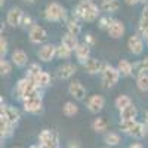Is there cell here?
<instances>
[{
    "label": "cell",
    "instance_id": "4dcf8cb0",
    "mask_svg": "<svg viewBox=\"0 0 148 148\" xmlns=\"http://www.w3.org/2000/svg\"><path fill=\"white\" fill-rule=\"evenodd\" d=\"M136 84H138V89L142 92L148 90V73H141L138 74V79H136Z\"/></svg>",
    "mask_w": 148,
    "mask_h": 148
},
{
    "label": "cell",
    "instance_id": "9a60e30c",
    "mask_svg": "<svg viewBox=\"0 0 148 148\" xmlns=\"http://www.w3.org/2000/svg\"><path fill=\"white\" fill-rule=\"evenodd\" d=\"M125 24L120 19H114V22L111 24V27L108 28V36L111 39H120V37L125 34Z\"/></svg>",
    "mask_w": 148,
    "mask_h": 148
},
{
    "label": "cell",
    "instance_id": "f6af8a7d",
    "mask_svg": "<svg viewBox=\"0 0 148 148\" xmlns=\"http://www.w3.org/2000/svg\"><path fill=\"white\" fill-rule=\"evenodd\" d=\"M30 148H43V147H42L40 144H34V145H31Z\"/></svg>",
    "mask_w": 148,
    "mask_h": 148
},
{
    "label": "cell",
    "instance_id": "d6a6232c",
    "mask_svg": "<svg viewBox=\"0 0 148 148\" xmlns=\"http://www.w3.org/2000/svg\"><path fill=\"white\" fill-rule=\"evenodd\" d=\"M55 135H56V132H53V130H51V129H43V130L39 133V144L47 142L51 138H53Z\"/></svg>",
    "mask_w": 148,
    "mask_h": 148
},
{
    "label": "cell",
    "instance_id": "74e56055",
    "mask_svg": "<svg viewBox=\"0 0 148 148\" xmlns=\"http://www.w3.org/2000/svg\"><path fill=\"white\" fill-rule=\"evenodd\" d=\"M6 53H8V40L2 36V37H0V58L5 59Z\"/></svg>",
    "mask_w": 148,
    "mask_h": 148
},
{
    "label": "cell",
    "instance_id": "ba28073f",
    "mask_svg": "<svg viewBox=\"0 0 148 148\" xmlns=\"http://www.w3.org/2000/svg\"><path fill=\"white\" fill-rule=\"evenodd\" d=\"M24 15L25 14L22 12L21 8H12L6 15V24H9L10 27H21Z\"/></svg>",
    "mask_w": 148,
    "mask_h": 148
},
{
    "label": "cell",
    "instance_id": "60d3db41",
    "mask_svg": "<svg viewBox=\"0 0 148 148\" xmlns=\"http://www.w3.org/2000/svg\"><path fill=\"white\" fill-rule=\"evenodd\" d=\"M83 43H86V45L90 46V47H92V46H95L96 40H95L93 34H90V33H89V34H86V36H84V42H83Z\"/></svg>",
    "mask_w": 148,
    "mask_h": 148
},
{
    "label": "cell",
    "instance_id": "ac0fdd59",
    "mask_svg": "<svg viewBox=\"0 0 148 148\" xmlns=\"http://www.w3.org/2000/svg\"><path fill=\"white\" fill-rule=\"evenodd\" d=\"M61 43H62L64 46H67L70 51H73V52H76V49L79 47V40H77V36H74V34H71V33H67V34H64L62 36V39H61Z\"/></svg>",
    "mask_w": 148,
    "mask_h": 148
},
{
    "label": "cell",
    "instance_id": "816d5d0a",
    "mask_svg": "<svg viewBox=\"0 0 148 148\" xmlns=\"http://www.w3.org/2000/svg\"><path fill=\"white\" fill-rule=\"evenodd\" d=\"M15 148H22V147H15Z\"/></svg>",
    "mask_w": 148,
    "mask_h": 148
},
{
    "label": "cell",
    "instance_id": "5bb4252c",
    "mask_svg": "<svg viewBox=\"0 0 148 148\" xmlns=\"http://www.w3.org/2000/svg\"><path fill=\"white\" fill-rule=\"evenodd\" d=\"M12 64H15L16 67L22 68V67H25L28 64V55L22 51V49H15L14 52H12Z\"/></svg>",
    "mask_w": 148,
    "mask_h": 148
},
{
    "label": "cell",
    "instance_id": "4316f807",
    "mask_svg": "<svg viewBox=\"0 0 148 148\" xmlns=\"http://www.w3.org/2000/svg\"><path fill=\"white\" fill-rule=\"evenodd\" d=\"M62 113H64V116H67V117H74V116L79 113V107L74 104V102H71V101H67V102L62 105Z\"/></svg>",
    "mask_w": 148,
    "mask_h": 148
},
{
    "label": "cell",
    "instance_id": "7dc6e473",
    "mask_svg": "<svg viewBox=\"0 0 148 148\" xmlns=\"http://www.w3.org/2000/svg\"><path fill=\"white\" fill-rule=\"evenodd\" d=\"M144 37H145V42H147V45H148V33H145Z\"/></svg>",
    "mask_w": 148,
    "mask_h": 148
},
{
    "label": "cell",
    "instance_id": "836d02e7",
    "mask_svg": "<svg viewBox=\"0 0 148 148\" xmlns=\"http://www.w3.org/2000/svg\"><path fill=\"white\" fill-rule=\"evenodd\" d=\"M114 22V18H111L110 15H105V16H101L99 21H98V27H99L101 30H107L111 27V24Z\"/></svg>",
    "mask_w": 148,
    "mask_h": 148
},
{
    "label": "cell",
    "instance_id": "484cf974",
    "mask_svg": "<svg viewBox=\"0 0 148 148\" xmlns=\"http://www.w3.org/2000/svg\"><path fill=\"white\" fill-rule=\"evenodd\" d=\"M114 105H116V108L117 110H125L126 107H129V105H132V99L127 96V95H119L117 98H116V101H114Z\"/></svg>",
    "mask_w": 148,
    "mask_h": 148
},
{
    "label": "cell",
    "instance_id": "e575fe53",
    "mask_svg": "<svg viewBox=\"0 0 148 148\" xmlns=\"http://www.w3.org/2000/svg\"><path fill=\"white\" fill-rule=\"evenodd\" d=\"M10 71H12V62H9L8 59H0V74L8 76Z\"/></svg>",
    "mask_w": 148,
    "mask_h": 148
},
{
    "label": "cell",
    "instance_id": "5b68a950",
    "mask_svg": "<svg viewBox=\"0 0 148 148\" xmlns=\"http://www.w3.org/2000/svg\"><path fill=\"white\" fill-rule=\"evenodd\" d=\"M56 56V46L52 43H45L42 45V47L37 52V58H39L42 62H51V61Z\"/></svg>",
    "mask_w": 148,
    "mask_h": 148
},
{
    "label": "cell",
    "instance_id": "2e32d148",
    "mask_svg": "<svg viewBox=\"0 0 148 148\" xmlns=\"http://www.w3.org/2000/svg\"><path fill=\"white\" fill-rule=\"evenodd\" d=\"M74 53H76V58L79 59V62L84 64L86 61L90 58V46H88L86 43H80Z\"/></svg>",
    "mask_w": 148,
    "mask_h": 148
},
{
    "label": "cell",
    "instance_id": "bcb514c9",
    "mask_svg": "<svg viewBox=\"0 0 148 148\" xmlns=\"http://www.w3.org/2000/svg\"><path fill=\"white\" fill-rule=\"evenodd\" d=\"M145 123H147V125H148V110L145 111Z\"/></svg>",
    "mask_w": 148,
    "mask_h": 148
},
{
    "label": "cell",
    "instance_id": "8fae6325",
    "mask_svg": "<svg viewBox=\"0 0 148 148\" xmlns=\"http://www.w3.org/2000/svg\"><path fill=\"white\" fill-rule=\"evenodd\" d=\"M22 102H24V110H25L27 113H31V114L40 113L42 108H43V99H42V96L30 98V99H25V101H22Z\"/></svg>",
    "mask_w": 148,
    "mask_h": 148
},
{
    "label": "cell",
    "instance_id": "7c38bea8",
    "mask_svg": "<svg viewBox=\"0 0 148 148\" xmlns=\"http://www.w3.org/2000/svg\"><path fill=\"white\" fill-rule=\"evenodd\" d=\"M104 64H105V62L99 61L98 58H89V59L83 64V68H84L86 73H89V74H98V73H102Z\"/></svg>",
    "mask_w": 148,
    "mask_h": 148
},
{
    "label": "cell",
    "instance_id": "8992f818",
    "mask_svg": "<svg viewBox=\"0 0 148 148\" xmlns=\"http://www.w3.org/2000/svg\"><path fill=\"white\" fill-rule=\"evenodd\" d=\"M127 47H129V52L133 55H141L144 52V39L139 33L136 34H132L129 39H127Z\"/></svg>",
    "mask_w": 148,
    "mask_h": 148
},
{
    "label": "cell",
    "instance_id": "44dd1931",
    "mask_svg": "<svg viewBox=\"0 0 148 148\" xmlns=\"http://www.w3.org/2000/svg\"><path fill=\"white\" fill-rule=\"evenodd\" d=\"M117 70L120 71L121 76H132L133 74V65L127 59H120L117 64Z\"/></svg>",
    "mask_w": 148,
    "mask_h": 148
},
{
    "label": "cell",
    "instance_id": "1f68e13d",
    "mask_svg": "<svg viewBox=\"0 0 148 148\" xmlns=\"http://www.w3.org/2000/svg\"><path fill=\"white\" fill-rule=\"evenodd\" d=\"M42 67L39 65V62H31L27 68V76L25 77H30V79H34L36 76H39V74L42 73Z\"/></svg>",
    "mask_w": 148,
    "mask_h": 148
},
{
    "label": "cell",
    "instance_id": "ffe728a7",
    "mask_svg": "<svg viewBox=\"0 0 148 148\" xmlns=\"http://www.w3.org/2000/svg\"><path fill=\"white\" fill-rule=\"evenodd\" d=\"M136 116H138V110L133 104L120 111V120H135Z\"/></svg>",
    "mask_w": 148,
    "mask_h": 148
},
{
    "label": "cell",
    "instance_id": "e0dca14e",
    "mask_svg": "<svg viewBox=\"0 0 148 148\" xmlns=\"http://www.w3.org/2000/svg\"><path fill=\"white\" fill-rule=\"evenodd\" d=\"M12 135H14V125H10L5 117L0 116V138H10Z\"/></svg>",
    "mask_w": 148,
    "mask_h": 148
},
{
    "label": "cell",
    "instance_id": "9c48e42d",
    "mask_svg": "<svg viewBox=\"0 0 148 148\" xmlns=\"http://www.w3.org/2000/svg\"><path fill=\"white\" fill-rule=\"evenodd\" d=\"M86 107H88V110L90 113L98 114L105 107V98L102 95H92L88 99V102H86Z\"/></svg>",
    "mask_w": 148,
    "mask_h": 148
},
{
    "label": "cell",
    "instance_id": "3957f363",
    "mask_svg": "<svg viewBox=\"0 0 148 148\" xmlns=\"http://www.w3.org/2000/svg\"><path fill=\"white\" fill-rule=\"evenodd\" d=\"M101 83H102V88L104 89H110L119 82L120 79V71L117 70V67H113L110 64H104V68H102V73H101Z\"/></svg>",
    "mask_w": 148,
    "mask_h": 148
},
{
    "label": "cell",
    "instance_id": "4fadbf2b",
    "mask_svg": "<svg viewBox=\"0 0 148 148\" xmlns=\"http://www.w3.org/2000/svg\"><path fill=\"white\" fill-rule=\"evenodd\" d=\"M76 71H77V65H74L71 62L62 64L58 68V77L62 79V80H68V79H71L74 74H76Z\"/></svg>",
    "mask_w": 148,
    "mask_h": 148
},
{
    "label": "cell",
    "instance_id": "30bf717a",
    "mask_svg": "<svg viewBox=\"0 0 148 148\" xmlns=\"http://www.w3.org/2000/svg\"><path fill=\"white\" fill-rule=\"evenodd\" d=\"M68 92L76 101H83L86 98V89L80 80H73L68 86Z\"/></svg>",
    "mask_w": 148,
    "mask_h": 148
},
{
    "label": "cell",
    "instance_id": "f35d334b",
    "mask_svg": "<svg viewBox=\"0 0 148 148\" xmlns=\"http://www.w3.org/2000/svg\"><path fill=\"white\" fill-rule=\"evenodd\" d=\"M22 28H33L34 27V19L30 16V15H24V19H22V24H21Z\"/></svg>",
    "mask_w": 148,
    "mask_h": 148
},
{
    "label": "cell",
    "instance_id": "277c9868",
    "mask_svg": "<svg viewBox=\"0 0 148 148\" xmlns=\"http://www.w3.org/2000/svg\"><path fill=\"white\" fill-rule=\"evenodd\" d=\"M28 37H30V42L34 45H45V42L47 40V31L42 25H34L28 31Z\"/></svg>",
    "mask_w": 148,
    "mask_h": 148
},
{
    "label": "cell",
    "instance_id": "7a4b0ae2",
    "mask_svg": "<svg viewBox=\"0 0 148 148\" xmlns=\"http://www.w3.org/2000/svg\"><path fill=\"white\" fill-rule=\"evenodd\" d=\"M43 15H45V19L49 21V22H59V21H65L67 22V9L64 6H61L58 2H51L45 12H43Z\"/></svg>",
    "mask_w": 148,
    "mask_h": 148
},
{
    "label": "cell",
    "instance_id": "6da1fadb",
    "mask_svg": "<svg viewBox=\"0 0 148 148\" xmlns=\"http://www.w3.org/2000/svg\"><path fill=\"white\" fill-rule=\"evenodd\" d=\"M73 16L79 21L92 22L99 16V8H98L92 0H80L77 3V6L73 10Z\"/></svg>",
    "mask_w": 148,
    "mask_h": 148
},
{
    "label": "cell",
    "instance_id": "b9f144b4",
    "mask_svg": "<svg viewBox=\"0 0 148 148\" xmlns=\"http://www.w3.org/2000/svg\"><path fill=\"white\" fill-rule=\"evenodd\" d=\"M141 18H145V19H148V3L144 6V9H142V16Z\"/></svg>",
    "mask_w": 148,
    "mask_h": 148
},
{
    "label": "cell",
    "instance_id": "d6986e66",
    "mask_svg": "<svg viewBox=\"0 0 148 148\" xmlns=\"http://www.w3.org/2000/svg\"><path fill=\"white\" fill-rule=\"evenodd\" d=\"M147 133H148V125L147 123H141L138 121L136 123V126L133 127V130L129 133L132 138H136V139H141L144 136H147Z\"/></svg>",
    "mask_w": 148,
    "mask_h": 148
},
{
    "label": "cell",
    "instance_id": "83f0119b",
    "mask_svg": "<svg viewBox=\"0 0 148 148\" xmlns=\"http://www.w3.org/2000/svg\"><path fill=\"white\" fill-rule=\"evenodd\" d=\"M136 119L135 120H120V123H119V127H120V130L123 132V133H130L132 130H133V127L136 126Z\"/></svg>",
    "mask_w": 148,
    "mask_h": 148
},
{
    "label": "cell",
    "instance_id": "cb8c5ba5",
    "mask_svg": "<svg viewBox=\"0 0 148 148\" xmlns=\"http://www.w3.org/2000/svg\"><path fill=\"white\" fill-rule=\"evenodd\" d=\"M119 8H120V2H119V0H102V2H101V9L104 12H108V14L119 10Z\"/></svg>",
    "mask_w": 148,
    "mask_h": 148
},
{
    "label": "cell",
    "instance_id": "ee69618b",
    "mask_svg": "<svg viewBox=\"0 0 148 148\" xmlns=\"http://www.w3.org/2000/svg\"><path fill=\"white\" fill-rule=\"evenodd\" d=\"M129 148H144V147H142V144H139V142H133V144L129 145Z\"/></svg>",
    "mask_w": 148,
    "mask_h": 148
},
{
    "label": "cell",
    "instance_id": "f546056e",
    "mask_svg": "<svg viewBox=\"0 0 148 148\" xmlns=\"http://www.w3.org/2000/svg\"><path fill=\"white\" fill-rule=\"evenodd\" d=\"M71 53H73V51H70V49L67 46H64L62 43H59L56 46V56L59 59H70Z\"/></svg>",
    "mask_w": 148,
    "mask_h": 148
},
{
    "label": "cell",
    "instance_id": "c3c4849f",
    "mask_svg": "<svg viewBox=\"0 0 148 148\" xmlns=\"http://www.w3.org/2000/svg\"><path fill=\"white\" fill-rule=\"evenodd\" d=\"M3 5H5V0H0V6L3 8Z\"/></svg>",
    "mask_w": 148,
    "mask_h": 148
},
{
    "label": "cell",
    "instance_id": "7bdbcfd3",
    "mask_svg": "<svg viewBox=\"0 0 148 148\" xmlns=\"http://www.w3.org/2000/svg\"><path fill=\"white\" fill-rule=\"evenodd\" d=\"M126 2V5H129V6H135V5H138L141 0H125Z\"/></svg>",
    "mask_w": 148,
    "mask_h": 148
},
{
    "label": "cell",
    "instance_id": "d590c367",
    "mask_svg": "<svg viewBox=\"0 0 148 148\" xmlns=\"http://www.w3.org/2000/svg\"><path fill=\"white\" fill-rule=\"evenodd\" d=\"M133 70H138L139 74L148 71V56H145L144 59H141L138 64H135V65H133Z\"/></svg>",
    "mask_w": 148,
    "mask_h": 148
},
{
    "label": "cell",
    "instance_id": "52a82bcc",
    "mask_svg": "<svg viewBox=\"0 0 148 148\" xmlns=\"http://www.w3.org/2000/svg\"><path fill=\"white\" fill-rule=\"evenodd\" d=\"M0 116L5 117L10 125H16V123L19 121L21 119V114L16 107H12V105H2V108H0Z\"/></svg>",
    "mask_w": 148,
    "mask_h": 148
},
{
    "label": "cell",
    "instance_id": "7402d4cb",
    "mask_svg": "<svg viewBox=\"0 0 148 148\" xmlns=\"http://www.w3.org/2000/svg\"><path fill=\"white\" fill-rule=\"evenodd\" d=\"M67 28H68V33H71L74 36H79L82 33V24L79 22V19L71 16L67 19Z\"/></svg>",
    "mask_w": 148,
    "mask_h": 148
},
{
    "label": "cell",
    "instance_id": "8d00e7d4",
    "mask_svg": "<svg viewBox=\"0 0 148 148\" xmlns=\"http://www.w3.org/2000/svg\"><path fill=\"white\" fill-rule=\"evenodd\" d=\"M43 148H59V138H58V133L55 135L53 138H51L45 144H40Z\"/></svg>",
    "mask_w": 148,
    "mask_h": 148
},
{
    "label": "cell",
    "instance_id": "ab89813d",
    "mask_svg": "<svg viewBox=\"0 0 148 148\" xmlns=\"http://www.w3.org/2000/svg\"><path fill=\"white\" fill-rule=\"evenodd\" d=\"M145 33H148V19L141 18L139 19V34L144 36Z\"/></svg>",
    "mask_w": 148,
    "mask_h": 148
},
{
    "label": "cell",
    "instance_id": "d4e9b609",
    "mask_svg": "<svg viewBox=\"0 0 148 148\" xmlns=\"http://www.w3.org/2000/svg\"><path fill=\"white\" fill-rule=\"evenodd\" d=\"M120 141H121V138H120V135H119L117 132H107V133L104 135V142H105L107 145H110V147L119 145Z\"/></svg>",
    "mask_w": 148,
    "mask_h": 148
},
{
    "label": "cell",
    "instance_id": "f907efd6",
    "mask_svg": "<svg viewBox=\"0 0 148 148\" xmlns=\"http://www.w3.org/2000/svg\"><path fill=\"white\" fill-rule=\"evenodd\" d=\"M141 2H142V3H145V5H147V3H148V0H141Z\"/></svg>",
    "mask_w": 148,
    "mask_h": 148
},
{
    "label": "cell",
    "instance_id": "603a6c76",
    "mask_svg": "<svg viewBox=\"0 0 148 148\" xmlns=\"http://www.w3.org/2000/svg\"><path fill=\"white\" fill-rule=\"evenodd\" d=\"M33 80L36 82V84L39 86L40 89H42V88H46V86L51 84V74H49L47 71H42L39 76H36Z\"/></svg>",
    "mask_w": 148,
    "mask_h": 148
},
{
    "label": "cell",
    "instance_id": "681fc988",
    "mask_svg": "<svg viewBox=\"0 0 148 148\" xmlns=\"http://www.w3.org/2000/svg\"><path fill=\"white\" fill-rule=\"evenodd\" d=\"M25 2H28V3H33V2H36V0H25Z\"/></svg>",
    "mask_w": 148,
    "mask_h": 148
},
{
    "label": "cell",
    "instance_id": "f1b7e54d",
    "mask_svg": "<svg viewBox=\"0 0 148 148\" xmlns=\"http://www.w3.org/2000/svg\"><path fill=\"white\" fill-rule=\"evenodd\" d=\"M107 120L105 119H102V117H98V119H95L93 121H92V129L95 130V132H98V133H102V132H105L107 130Z\"/></svg>",
    "mask_w": 148,
    "mask_h": 148
}]
</instances>
